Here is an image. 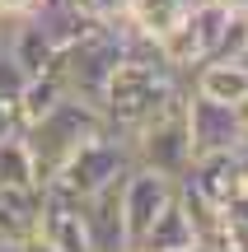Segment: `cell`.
<instances>
[{
    "mask_svg": "<svg viewBox=\"0 0 248 252\" xmlns=\"http://www.w3.org/2000/svg\"><path fill=\"white\" fill-rule=\"evenodd\" d=\"M183 14H187V9L178 5V0H131V9H127V19H131L145 37H155V42H159V37H164Z\"/></svg>",
    "mask_w": 248,
    "mask_h": 252,
    "instance_id": "cell-10",
    "label": "cell"
},
{
    "mask_svg": "<svg viewBox=\"0 0 248 252\" xmlns=\"http://www.w3.org/2000/svg\"><path fill=\"white\" fill-rule=\"evenodd\" d=\"M192 243H197V229H192V220L183 215V206H178V196H174L155 215V224L145 229V238H141L136 248H145V252H178V248H192Z\"/></svg>",
    "mask_w": 248,
    "mask_h": 252,
    "instance_id": "cell-8",
    "label": "cell"
},
{
    "mask_svg": "<svg viewBox=\"0 0 248 252\" xmlns=\"http://www.w3.org/2000/svg\"><path fill=\"white\" fill-rule=\"evenodd\" d=\"M122 9H131V0H122Z\"/></svg>",
    "mask_w": 248,
    "mask_h": 252,
    "instance_id": "cell-24",
    "label": "cell"
},
{
    "mask_svg": "<svg viewBox=\"0 0 248 252\" xmlns=\"http://www.w3.org/2000/svg\"><path fill=\"white\" fill-rule=\"evenodd\" d=\"M220 215H225V220H234V224H239V229H248V163H244L239 182H234L230 201H225V206H220Z\"/></svg>",
    "mask_w": 248,
    "mask_h": 252,
    "instance_id": "cell-12",
    "label": "cell"
},
{
    "mask_svg": "<svg viewBox=\"0 0 248 252\" xmlns=\"http://www.w3.org/2000/svg\"><path fill=\"white\" fill-rule=\"evenodd\" d=\"M178 252H206V248H202V243H192V248H178Z\"/></svg>",
    "mask_w": 248,
    "mask_h": 252,
    "instance_id": "cell-23",
    "label": "cell"
},
{
    "mask_svg": "<svg viewBox=\"0 0 248 252\" xmlns=\"http://www.w3.org/2000/svg\"><path fill=\"white\" fill-rule=\"evenodd\" d=\"M0 191H37L33 154H28L24 135H5L0 140Z\"/></svg>",
    "mask_w": 248,
    "mask_h": 252,
    "instance_id": "cell-9",
    "label": "cell"
},
{
    "mask_svg": "<svg viewBox=\"0 0 248 252\" xmlns=\"http://www.w3.org/2000/svg\"><path fill=\"white\" fill-rule=\"evenodd\" d=\"M127 150H131V163H136V168L164 173V178H174V182L183 178V173L192 168V145H187V126H183V98L169 103L159 117L141 122L136 131H127Z\"/></svg>",
    "mask_w": 248,
    "mask_h": 252,
    "instance_id": "cell-3",
    "label": "cell"
},
{
    "mask_svg": "<svg viewBox=\"0 0 248 252\" xmlns=\"http://www.w3.org/2000/svg\"><path fill=\"white\" fill-rule=\"evenodd\" d=\"M131 168V150H127V135L122 131H108V135H94V140H84L80 150L71 154V159L56 168V187H66L71 196H94V191L112 187L117 178H127Z\"/></svg>",
    "mask_w": 248,
    "mask_h": 252,
    "instance_id": "cell-4",
    "label": "cell"
},
{
    "mask_svg": "<svg viewBox=\"0 0 248 252\" xmlns=\"http://www.w3.org/2000/svg\"><path fill=\"white\" fill-rule=\"evenodd\" d=\"M234 65H239V70L248 75V47H244V52H239V56H234Z\"/></svg>",
    "mask_w": 248,
    "mask_h": 252,
    "instance_id": "cell-21",
    "label": "cell"
},
{
    "mask_svg": "<svg viewBox=\"0 0 248 252\" xmlns=\"http://www.w3.org/2000/svg\"><path fill=\"white\" fill-rule=\"evenodd\" d=\"M178 196V182L164 178V173H150L131 163L127 178H122V224H127V243L136 248L145 238V229L155 224V215Z\"/></svg>",
    "mask_w": 248,
    "mask_h": 252,
    "instance_id": "cell-6",
    "label": "cell"
},
{
    "mask_svg": "<svg viewBox=\"0 0 248 252\" xmlns=\"http://www.w3.org/2000/svg\"><path fill=\"white\" fill-rule=\"evenodd\" d=\"M0 252H24V243H9V238H0Z\"/></svg>",
    "mask_w": 248,
    "mask_h": 252,
    "instance_id": "cell-20",
    "label": "cell"
},
{
    "mask_svg": "<svg viewBox=\"0 0 248 252\" xmlns=\"http://www.w3.org/2000/svg\"><path fill=\"white\" fill-rule=\"evenodd\" d=\"M24 84H28V75H24V65L9 56V47H5V28H0V98L14 103L19 94H24Z\"/></svg>",
    "mask_w": 248,
    "mask_h": 252,
    "instance_id": "cell-11",
    "label": "cell"
},
{
    "mask_svg": "<svg viewBox=\"0 0 248 252\" xmlns=\"http://www.w3.org/2000/svg\"><path fill=\"white\" fill-rule=\"evenodd\" d=\"M127 252H145V248H127Z\"/></svg>",
    "mask_w": 248,
    "mask_h": 252,
    "instance_id": "cell-25",
    "label": "cell"
},
{
    "mask_svg": "<svg viewBox=\"0 0 248 252\" xmlns=\"http://www.w3.org/2000/svg\"><path fill=\"white\" fill-rule=\"evenodd\" d=\"M19 131H24V122H19V108L0 98V140H5V135H19Z\"/></svg>",
    "mask_w": 248,
    "mask_h": 252,
    "instance_id": "cell-14",
    "label": "cell"
},
{
    "mask_svg": "<svg viewBox=\"0 0 248 252\" xmlns=\"http://www.w3.org/2000/svg\"><path fill=\"white\" fill-rule=\"evenodd\" d=\"M183 9H202V5H215V0H178Z\"/></svg>",
    "mask_w": 248,
    "mask_h": 252,
    "instance_id": "cell-19",
    "label": "cell"
},
{
    "mask_svg": "<svg viewBox=\"0 0 248 252\" xmlns=\"http://www.w3.org/2000/svg\"><path fill=\"white\" fill-rule=\"evenodd\" d=\"M24 252H56V248L42 243V238H24Z\"/></svg>",
    "mask_w": 248,
    "mask_h": 252,
    "instance_id": "cell-17",
    "label": "cell"
},
{
    "mask_svg": "<svg viewBox=\"0 0 248 252\" xmlns=\"http://www.w3.org/2000/svg\"><path fill=\"white\" fill-rule=\"evenodd\" d=\"M108 131H112L108 117H103L94 103L71 98V94H66V98L56 103L52 112H42L37 122H28L19 135H24L28 154H33L37 187H42V182H52V178H56V168H61V163L71 159V154L80 150L84 140H94V135H108Z\"/></svg>",
    "mask_w": 248,
    "mask_h": 252,
    "instance_id": "cell-2",
    "label": "cell"
},
{
    "mask_svg": "<svg viewBox=\"0 0 248 252\" xmlns=\"http://www.w3.org/2000/svg\"><path fill=\"white\" fill-rule=\"evenodd\" d=\"M71 5L80 9L89 24H112L117 14H127V9H122V0H71Z\"/></svg>",
    "mask_w": 248,
    "mask_h": 252,
    "instance_id": "cell-13",
    "label": "cell"
},
{
    "mask_svg": "<svg viewBox=\"0 0 248 252\" xmlns=\"http://www.w3.org/2000/svg\"><path fill=\"white\" fill-rule=\"evenodd\" d=\"M187 89L202 94V98H215V103L239 108L244 94H248V75H244L234 61H202V65L192 70V84H187Z\"/></svg>",
    "mask_w": 248,
    "mask_h": 252,
    "instance_id": "cell-7",
    "label": "cell"
},
{
    "mask_svg": "<svg viewBox=\"0 0 248 252\" xmlns=\"http://www.w3.org/2000/svg\"><path fill=\"white\" fill-rule=\"evenodd\" d=\"M183 126H187V145H192V159H206V154H234L239 150L244 122L230 103L202 98V94L187 89L183 94Z\"/></svg>",
    "mask_w": 248,
    "mask_h": 252,
    "instance_id": "cell-5",
    "label": "cell"
},
{
    "mask_svg": "<svg viewBox=\"0 0 248 252\" xmlns=\"http://www.w3.org/2000/svg\"><path fill=\"white\" fill-rule=\"evenodd\" d=\"M33 9H37V0H0V19H24Z\"/></svg>",
    "mask_w": 248,
    "mask_h": 252,
    "instance_id": "cell-15",
    "label": "cell"
},
{
    "mask_svg": "<svg viewBox=\"0 0 248 252\" xmlns=\"http://www.w3.org/2000/svg\"><path fill=\"white\" fill-rule=\"evenodd\" d=\"M215 5H220L225 14H234V19H248V0H215Z\"/></svg>",
    "mask_w": 248,
    "mask_h": 252,
    "instance_id": "cell-16",
    "label": "cell"
},
{
    "mask_svg": "<svg viewBox=\"0 0 248 252\" xmlns=\"http://www.w3.org/2000/svg\"><path fill=\"white\" fill-rule=\"evenodd\" d=\"M234 154H239V159L248 163V126H244V135H239V150H234Z\"/></svg>",
    "mask_w": 248,
    "mask_h": 252,
    "instance_id": "cell-18",
    "label": "cell"
},
{
    "mask_svg": "<svg viewBox=\"0 0 248 252\" xmlns=\"http://www.w3.org/2000/svg\"><path fill=\"white\" fill-rule=\"evenodd\" d=\"M183 75L164 61H117V70L108 75L99 94V112L108 117L112 131H136L141 122L159 117L169 103L183 98Z\"/></svg>",
    "mask_w": 248,
    "mask_h": 252,
    "instance_id": "cell-1",
    "label": "cell"
},
{
    "mask_svg": "<svg viewBox=\"0 0 248 252\" xmlns=\"http://www.w3.org/2000/svg\"><path fill=\"white\" fill-rule=\"evenodd\" d=\"M234 112H239V122L248 126V94H244V103H239V108H234Z\"/></svg>",
    "mask_w": 248,
    "mask_h": 252,
    "instance_id": "cell-22",
    "label": "cell"
}]
</instances>
